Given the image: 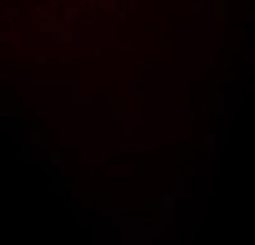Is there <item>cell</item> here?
Wrapping results in <instances>:
<instances>
[{
	"label": "cell",
	"mask_w": 255,
	"mask_h": 245,
	"mask_svg": "<svg viewBox=\"0 0 255 245\" xmlns=\"http://www.w3.org/2000/svg\"><path fill=\"white\" fill-rule=\"evenodd\" d=\"M214 113L216 115H224V94L216 93L214 96Z\"/></svg>",
	"instance_id": "obj_1"
},
{
	"label": "cell",
	"mask_w": 255,
	"mask_h": 245,
	"mask_svg": "<svg viewBox=\"0 0 255 245\" xmlns=\"http://www.w3.org/2000/svg\"><path fill=\"white\" fill-rule=\"evenodd\" d=\"M175 194L176 195H184L185 194V178L182 175L180 176H175Z\"/></svg>",
	"instance_id": "obj_2"
},
{
	"label": "cell",
	"mask_w": 255,
	"mask_h": 245,
	"mask_svg": "<svg viewBox=\"0 0 255 245\" xmlns=\"http://www.w3.org/2000/svg\"><path fill=\"white\" fill-rule=\"evenodd\" d=\"M204 149L207 154H213L214 152V135L205 134L204 135Z\"/></svg>",
	"instance_id": "obj_3"
},
{
	"label": "cell",
	"mask_w": 255,
	"mask_h": 245,
	"mask_svg": "<svg viewBox=\"0 0 255 245\" xmlns=\"http://www.w3.org/2000/svg\"><path fill=\"white\" fill-rule=\"evenodd\" d=\"M63 157L61 154H51L50 156V163L52 166H61Z\"/></svg>",
	"instance_id": "obj_4"
},
{
	"label": "cell",
	"mask_w": 255,
	"mask_h": 245,
	"mask_svg": "<svg viewBox=\"0 0 255 245\" xmlns=\"http://www.w3.org/2000/svg\"><path fill=\"white\" fill-rule=\"evenodd\" d=\"M10 115V105L3 104L0 105V116H9Z\"/></svg>",
	"instance_id": "obj_5"
},
{
	"label": "cell",
	"mask_w": 255,
	"mask_h": 245,
	"mask_svg": "<svg viewBox=\"0 0 255 245\" xmlns=\"http://www.w3.org/2000/svg\"><path fill=\"white\" fill-rule=\"evenodd\" d=\"M163 206L165 208H173V195H165Z\"/></svg>",
	"instance_id": "obj_6"
},
{
	"label": "cell",
	"mask_w": 255,
	"mask_h": 245,
	"mask_svg": "<svg viewBox=\"0 0 255 245\" xmlns=\"http://www.w3.org/2000/svg\"><path fill=\"white\" fill-rule=\"evenodd\" d=\"M61 42H63V44H70V42H71V33L70 32H63Z\"/></svg>",
	"instance_id": "obj_7"
},
{
	"label": "cell",
	"mask_w": 255,
	"mask_h": 245,
	"mask_svg": "<svg viewBox=\"0 0 255 245\" xmlns=\"http://www.w3.org/2000/svg\"><path fill=\"white\" fill-rule=\"evenodd\" d=\"M31 144L32 146L41 144V134H32L31 135Z\"/></svg>",
	"instance_id": "obj_8"
},
{
	"label": "cell",
	"mask_w": 255,
	"mask_h": 245,
	"mask_svg": "<svg viewBox=\"0 0 255 245\" xmlns=\"http://www.w3.org/2000/svg\"><path fill=\"white\" fill-rule=\"evenodd\" d=\"M61 175H64V176L71 175V166L70 165H61Z\"/></svg>",
	"instance_id": "obj_9"
},
{
	"label": "cell",
	"mask_w": 255,
	"mask_h": 245,
	"mask_svg": "<svg viewBox=\"0 0 255 245\" xmlns=\"http://www.w3.org/2000/svg\"><path fill=\"white\" fill-rule=\"evenodd\" d=\"M82 206H84V207H89V206H92L91 195H82Z\"/></svg>",
	"instance_id": "obj_10"
},
{
	"label": "cell",
	"mask_w": 255,
	"mask_h": 245,
	"mask_svg": "<svg viewBox=\"0 0 255 245\" xmlns=\"http://www.w3.org/2000/svg\"><path fill=\"white\" fill-rule=\"evenodd\" d=\"M73 197H82V189H80L79 185H75L71 188V193H70Z\"/></svg>",
	"instance_id": "obj_11"
},
{
	"label": "cell",
	"mask_w": 255,
	"mask_h": 245,
	"mask_svg": "<svg viewBox=\"0 0 255 245\" xmlns=\"http://www.w3.org/2000/svg\"><path fill=\"white\" fill-rule=\"evenodd\" d=\"M195 166L194 165H185V175H194Z\"/></svg>",
	"instance_id": "obj_12"
},
{
	"label": "cell",
	"mask_w": 255,
	"mask_h": 245,
	"mask_svg": "<svg viewBox=\"0 0 255 245\" xmlns=\"http://www.w3.org/2000/svg\"><path fill=\"white\" fill-rule=\"evenodd\" d=\"M224 79H226L227 83H235V74L233 73H226Z\"/></svg>",
	"instance_id": "obj_13"
},
{
	"label": "cell",
	"mask_w": 255,
	"mask_h": 245,
	"mask_svg": "<svg viewBox=\"0 0 255 245\" xmlns=\"http://www.w3.org/2000/svg\"><path fill=\"white\" fill-rule=\"evenodd\" d=\"M103 214H112V209L105 207V208H103Z\"/></svg>",
	"instance_id": "obj_14"
},
{
	"label": "cell",
	"mask_w": 255,
	"mask_h": 245,
	"mask_svg": "<svg viewBox=\"0 0 255 245\" xmlns=\"http://www.w3.org/2000/svg\"><path fill=\"white\" fill-rule=\"evenodd\" d=\"M36 61L40 63V64H42V63H46V61H47V59H46V58H37Z\"/></svg>",
	"instance_id": "obj_15"
},
{
	"label": "cell",
	"mask_w": 255,
	"mask_h": 245,
	"mask_svg": "<svg viewBox=\"0 0 255 245\" xmlns=\"http://www.w3.org/2000/svg\"><path fill=\"white\" fill-rule=\"evenodd\" d=\"M70 61H71L70 58H63L61 59V63H70Z\"/></svg>",
	"instance_id": "obj_16"
},
{
	"label": "cell",
	"mask_w": 255,
	"mask_h": 245,
	"mask_svg": "<svg viewBox=\"0 0 255 245\" xmlns=\"http://www.w3.org/2000/svg\"><path fill=\"white\" fill-rule=\"evenodd\" d=\"M193 233H194V230H193V227H190V229H189V234H190V235H193Z\"/></svg>",
	"instance_id": "obj_17"
}]
</instances>
